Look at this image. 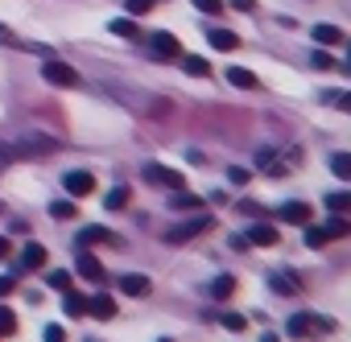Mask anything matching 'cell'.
I'll return each instance as SVG.
<instances>
[{
  "mask_svg": "<svg viewBox=\"0 0 351 342\" xmlns=\"http://www.w3.org/2000/svg\"><path fill=\"white\" fill-rule=\"evenodd\" d=\"M62 186H66L71 198H87L95 190V178L87 174V169H71V174H62Z\"/></svg>",
  "mask_w": 351,
  "mask_h": 342,
  "instance_id": "obj_6",
  "label": "cell"
},
{
  "mask_svg": "<svg viewBox=\"0 0 351 342\" xmlns=\"http://www.w3.org/2000/svg\"><path fill=\"white\" fill-rule=\"evenodd\" d=\"M277 215H281V219H285V223H298V227H306V223H310V219H314V211H310V207H306V202H285V207H281V211H277Z\"/></svg>",
  "mask_w": 351,
  "mask_h": 342,
  "instance_id": "obj_8",
  "label": "cell"
},
{
  "mask_svg": "<svg viewBox=\"0 0 351 342\" xmlns=\"http://www.w3.org/2000/svg\"><path fill=\"white\" fill-rule=\"evenodd\" d=\"M87 313H95L99 321H108V317H116V301L108 293H95V297H87Z\"/></svg>",
  "mask_w": 351,
  "mask_h": 342,
  "instance_id": "obj_10",
  "label": "cell"
},
{
  "mask_svg": "<svg viewBox=\"0 0 351 342\" xmlns=\"http://www.w3.org/2000/svg\"><path fill=\"white\" fill-rule=\"evenodd\" d=\"M211 293H215V297H232V293H236V280H232V276H219V280L211 285Z\"/></svg>",
  "mask_w": 351,
  "mask_h": 342,
  "instance_id": "obj_31",
  "label": "cell"
},
{
  "mask_svg": "<svg viewBox=\"0 0 351 342\" xmlns=\"http://www.w3.org/2000/svg\"><path fill=\"white\" fill-rule=\"evenodd\" d=\"M326 330H330V321H318L314 313H298V317H289V326H285L289 338H310V334H326Z\"/></svg>",
  "mask_w": 351,
  "mask_h": 342,
  "instance_id": "obj_5",
  "label": "cell"
},
{
  "mask_svg": "<svg viewBox=\"0 0 351 342\" xmlns=\"http://www.w3.org/2000/svg\"><path fill=\"white\" fill-rule=\"evenodd\" d=\"M322 231H326V239H343V235H351V223L347 219H330Z\"/></svg>",
  "mask_w": 351,
  "mask_h": 342,
  "instance_id": "obj_26",
  "label": "cell"
},
{
  "mask_svg": "<svg viewBox=\"0 0 351 342\" xmlns=\"http://www.w3.org/2000/svg\"><path fill=\"white\" fill-rule=\"evenodd\" d=\"M261 342H281V338H277V334H265V338H261Z\"/></svg>",
  "mask_w": 351,
  "mask_h": 342,
  "instance_id": "obj_42",
  "label": "cell"
},
{
  "mask_svg": "<svg viewBox=\"0 0 351 342\" xmlns=\"http://www.w3.org/2000/svg\"><path fill=\"white\" fill-rule=\"evenodd\" d=\"M46 264V248L42 244H25V252H21V272L25 268H42Z\"/></svg>",
  "mask_w": 351,
  "mask_h": 342,
  "instance_id": "obj_16",
  "label": "cell"
},
{
  "mask_svg": "<svg viewBox=\"0 0 351 342\" xmlns=\"http://www.w3.org/2000/svg\"><path fill=\"white\" fill-rule=\"evenodd\" d=\"M232 9H236V13H252V9H256V0H232Z\"/></svg>",
  "mask_w": 351,
  "mask_h": 342,
  "instance_id": "obj_39",
  "label": "cell"
},
{
  "mask_svg": "<svg viewBox=\"0 0 351 342\" xmlns=\"http://www.w3.org/2000/svg\"><path fill=\"white\" fill-rule=\"evenodd\" d=\"M120 293H128V297H145V293H149V276H141V272L120 276Z\"/></svg>",
  "mask_w": 351,
  "mask_h": 342,
  "instance_id": "obj_14",
  "label": "cell"
},
{
  "mask_svg": "<svg viewBox=\"0 0 351 342\" xmlns=\"http://www.w3.org/2000/svg\"><path fill=\"white\" fill-rule=\"evenodd\" d=\"M228 178H232V182H236V186H244V182H248V178H252V174H248V169H240V165H236V169H228Z\"/></svg>",
  "mask_w": 351,
  "mask_h": 342,
  "instance_id": "obj_37",
  "label": "cell"
},
{
  "mask_svg": "<svg viewBox=\"0 0 351 342\" xmlns=\"http://www.w3.org/2000/svg\"><path fill=\"white\" fill-rule=\"evenodd\" d=\"M322 99H326V103H335V107H351V95H347V91H326Z\"/></svg>",
  "mask_w": 351,
  "mask_h": 342,
  "instance_id": "obj_34",
  "label": "cell"
},
{
  "mask_svg": "<svg viewBox=\"0 0 351 342\" xmlns=\"http://www.w3.org/2000/svg\"><path fill=\"white\" fill-rule=\"evenodd\" d=\"M149 46H153L157 58H178V38H173V34H153Z\"/></svg>",
  "mask_w": 351,
  "mask_h": 342,
  "instance_id": "obj_11",
  "label": "cell"
},
{
  "mask_svg": "<svg viewBox=\"0 0 351 342\" xmlns=\"http://www.w3.org/2000/svg\"><path fill=\"white\" fill-rule=\"evenodd\" d=\"M244 239H248V244H256V248H273L281 235H277V227H273V223H256V227H252Z\"/></svg>",
  "mask_w": 351,
  "mask_h": 342,
  "instance_id": "obj_9",
  "label": "cell"
},
{
  "mask_svg": "<svg viewBox=\"0 0 351 342\" xmlns=\"http://www.w3.org/2000/svg\"><path fill=\"white\" fill-rule=\"evenodd\" d=\"M228 83H232V87H240V91H252V87H256V75H252V70H244V66H232V70H228Z\"/></svg>",
  "mask_w": 351,
  "mask_h": 342,
  "instance_id": "obj_17",
  "label": "cell"
},
{
  "mask_svg": "<svg viewBox=\"0 0 351 342\" xmlns=\"http://www.w3.org/2000/svg\"><path fill=\"white\" fill-rule=\"evenodd\" d=\"M157 342H173V338H157Z\"/></svg>",
  "mask_w": 351,
  "mask_h": 342,
  "instance_id": "obj_43",
  "label": "cell"
},
{
  "mask_svg": "<svg viewBox=\"0 0 351 342\" xmlns=\"http://www.w3.org/2000/svg\"><path fill=\"white\" fill-rule=\"evenodd\" d=\"M182 66H186V75H195V79H207V75H211V62H207V58H199V54H186V58H182Z\"/></svg>",
  "mask_w": 351,
  "mask_h": 342,
  "instance_id": "obj_19",
  "label": "cell"
},
{
  "mask_svg": "<svg viewBox=\"0 0 351 342\" xmlns=\"http://www.w3.org/2000/svg\"><path fill=\"white\" fill-rule=\"evenodd\" d=\"M223 326H228L232 334H240V330L248 326V317H244V313H223Z\"/></svg>",
  "mask_w": 351,
  "mask_h": 342,
  "instance_id": "obj_33",
  "label": "cell"
},
{
  "mask_svg": "<svg viewBox=\"0 0 351 342\" xmlns=\"http://www.w3.org/2000/svg\"><path fill=\"white\" fill-rule=\"evenodd\" d=\"M42 79H46L50 87H79V70H75V66H66V62H58V58H46Z\"/></svg>",
  "mask_w": 351,
  "mask_h": 342,
  "instance_id": "obj_3",
  "label": "cell"
},
{
  "mask_svg": "<svg viewBox=\"0 0 351 342\" xmlns=\"http://www.w3.org/2000/svg\"><path fill=\"white\" fill-rule=\"evenodd\" d=\"M17 289V276H0V297H9Z\"/></svg>",
  "mask_w": 351,
  "mask_h": 342,
  "instance_id": "obj_38",
  "label": "cell"
},
{
  "mask_svg": "<svg viewBox=\"0 0 351 342\" xmlns=\"http://www.w3.org/2000/svg\"><path fill=\"white\" fill-rule=\"evenodd\" d=\"M211 227H215V219H211V215H199V219H191V223H178V227H169V231H165V244H191V239L207 235Z\"/></svg>",
  "mask_w": 351,
  "mask_h": 342,
  "instance_id": "obj_1",
  "label": "cell"
},
{
  "mask_svg": "<svg viewBox=\"0 0 351 342\" xmlns=\"http://www.w3.org/2000/svg\"><path fill=\"white\" fill-rule=\"evenodd\" d=\"M108 29H112L116 38H141V29H136V21H132V17H116Z\"/></svg>",
  "mask_w": 351,
  "mask_h": 342,
  "instance_id": "obj_20",
  "label": "cell"
},
{
  "mask_svg": "<svg viewBox=\"0 0 351 342\" xmlns=\"http://www.w3.org/2000/svg\"><path fill=\"white\" fill-rule=\"evenodd\" d=\"M207 42H211L215 50H240V38H236L232 29H211V34H207Z\"/></svg>",
  "mask_w": 351,
  "mask_h": 342,
  "instance_id": "obj_15",
  "label": "cell"
},
{
  "mask_svg": "<svg viewBox=\"0 0 351 342\" xmlns=\"http://www.w3.org/2000/svg\"><path fill=\"white\" fill-rule=\"evenodd\" d=\"M75 268H79V276H87V280H104V264H99L91 252H79Z\"/></svg>",
  "mask_w": 351,
  "mask_h": 342,
  "instance_id": "obj_12",
  "label": "cell"
},
{
  "mask_svg": "<svg viewBox=\"0 0 351 342\" xmlns=\"http://www.w3.org/2000/svg\"><path fill=\"white\" fill-rule=\"evenodd\" d=\"M145 182H153V186H165V190H182V186H186V178L178 174V169L157 165V161H149V165H145Z\"/></svg>",
  "mask_w": 351,
  "mask_h": 342,
  "instance_id": "obj_2",
  "label": "cell"
},
{
  "mask_svg": "<svg viewBox=\"0 0 351 342\" xmlns=\"http://www.w3.org/2000/svg\"><path fill=\"white\" fill-rule=\"evenodd\" d=\"M326 207H330L335 215H343V211L351 207V194H347V190H335V194H326Z\"/></svg>",
  "mask_w": 351,
  "mask_h": 342,
  "instance_id": "obj_25",
  "label": "cell"
},
{
  "mask_svg": "<svg viewBox=\"0 0 351 342\" xmlns=\"http://www.w3.org/2000/svg\"><path fill=\"white\" fill-rule=\"evenodd\" d=\"M310 62H314L318 70H330V66H335V58H330V54H322V50H314V58H310Z\"/></svg>",
  "mask_w": 351,
  "mask_h": 342,
  "instance_id": "obj_35",
  "label": "cell"
},
{
  "mask_svg": "<svg viewBox=\"0 0 351 342\" xmlns=\"http://www.w3.org/2000/svg\"><path fill=\"white\" fill-rule=\"evenodd\" d=\"M273 293L293 297V293H298V276H289V272H273Z\"/></svg>",
  "mask_w": 351,
  "mask_h": 342,
  "instance_id": "obj_21",
  "label": "cell"
},
{
  "mask_svg": "<svg viewBox=\"0 0 351 342\" xmlns=\"http://www.w3.org/2000/svg\"><path fill=\"white\" fill-rule=\"evenodd\" d=\"M9 256H13V244H9L5 235H0V260H9Z\"/></svg>",
  "mask_w": 351,
  "mask_h": 342,
  "instance_id": "obj_41",
  "label": "cell"
},
{
  "mask_svg": "<svg viewBox=\"0 0 351 342\" xmlns=\"http://www.w3.org/2000/svg\"><path fill=\"white\" fill-rule=\"evenodd\" d=\"M322 244H330V239H326V231L306 223V248H322Z\"/></svg>",
  "mask_w": 351,
  "mask_h": 342,
  "instance_id": "obj_29",
  "label": "cell"
},
{
  "mask_svg": "<svg viewBox=\"0 0 351 342\" xmlns=\"http://www.w3.org/2000/svg\"><path fill=\"white\" fill-rule=\"evenodd\" d=\"M169 207H173V211H199V207H203V198H195L191 190H173Z\"/></svg>",
  "mask_w": 351,
  "mask_h": 342,
  "instance_id": "obj_18",
  "label": "cell"
},
{
  "mask_svg": "<svg viewBox=\"0 0 351 342\" xmlns=\"http://www.w3.org/2000/svg\"><path fill=\"white\" fill-rule=\"evenodd\" d=\"M79 244H83V248H91V244H120V235L108 231V227H99V223H91V227L79 231Z\"/></svg>",
  "mask_w": 351,
  "mask_h": 342,
  "instance_id": "obj_7",
  "label": "cell"
},
{
  "mask_svg": "<svg viewBox=\"0 0 351 342\" xmlns=\"http://www.w3.org/2000/svg\"><path fill=\"white\" fill-rule=\"evenodd\" d=\"M46 338L50 342H62V326H46Z\"/></svg>",
  "mask_w": 351,
  "mask_h": 342,
  "instance_id": "obj_40",
  "label": "cell"
},
{
  "mask_svg": "<svg viewBox=\"0 0 351 342\" xmlns=\"http://www.w3.org/2000/svg\"><path fill=\"white\" fill-rule=\"evenodd\" d=\"M330 169H335V178L351 182V157H347V153H335V157H330Z\"/></svg>",
  "mask_w": 351,
  "mask_h": 342,
  "instance_id": "obj_23",
  "label": "cell"
},
{
  "mask_svg": "<svg viewBox=\"0 0 351 342\" xmlns=\"http://www.w3.org/2000/svg\"><path fill=\"white\" fill-rule=\"evenodd\" d=\"M13 330H17V313L9 305H0V338H9Z\"/></svg>",
  "mask_w": 351,
  "mask_h": 342,
  "instance_id": "obj_24",
  "label": "cell"
},
{
  "mask_svg": "<svg viewBox=\"0 0 351 342\" xmlns=\"http://www.w3.org/2000/svg\"><path fill=\"white\" fill-rule=\"evenodd\" d=\"M314 42H318V46H343L347 34H343L339 25H314Z\"/></svg>",
  "mask_w": 351,
  "mask_h": 342,
  "instance_id": "obj_13",
  "label": "cell"
},
{
  "mask_svg": "<svg viewBox=\"0 0 351 342\" xmlns=\"http://www.w3.org/2000/svg\"><path fill=\"white\" fill-rule=\"evenodd\" d=\"M46 285L58 289V293H66L71 289V272H46Z\"/></svg>",
  "mask_w": 351,
  "mask_h": 342,
  "instance_id": "obj_30",
  "label": "cell"
},
{
  "mask_svg": "<svg viewBox=\"0 0 351 342\" xmlns=\"http://www.w3.org/2000/svg\"><path fill=\"white\" fill-rule=\"evenodd\" d=\"M50 215H54V219H75V202H66V198H62V202H54V207H50Z\"/></svg>",
  "mask_w": 351,
  "mask_h": 342,
  "instance_id": "obj_32",
  "label": "cell"
},
{
  "mask_svg": "<svg viewBox=\"0 0 351 342\" xmlns=\"http://www.w3.org/2000/svg\"><path fill=\"white\" fill-rule=\"evenodd\" d=\"M54 148H58L54 136H21V140L13 144V157H46V153H54Z\"/></svg>",
  "mask_w": 351,
  "mask_h": 342,
  "instance_id": "obj_4",
  "label": "cell"
},
{
  "mask_svg": "<svg viewBox=\"0 0 351 342\" xmlns=\"http://www.w3.org/2000/svg\"><path fill=\"white\" fill-rule=\"evenodd\" d=\"M124 202H128V186H116V190L104 198V207H108V211H120Z\"/></svg>",
  "mask_w": 351,
  "mask_h": 342,
  "instance_id": "obj_28",
  "label": "cell"
},
{
  "mask_svg": "<svg viewBox=\"0 0 351 342\" xmlns=\"http://www.w3.org/2000/svg\"><path fill=\"white\" fill-rule=\"evenodd\" d=\"M203 13H223V0H195Z\"/></svg>",
  "mask_w": 351,
  "mask_h": 342,
  "instance_id": "obj_36",
  "label": "cell"
},
{
  "mask_svg": "<svg viewBox=\"0 0 351 342\" xmlns=\"http://www.w3.org/2000/svg\"><path fill=\"white\" fill-rule=\"evenodd\" d=\"M124 9H128V17H149L153 0H124Z\"/></svg>",
  "mask_w": 351,
  "mask_h": 342,
  "instance_id": "obj_27",
  "label": "cell"
},
{
  "mask_svg": "<svg viewBox=\"0 0 351 342\" xmlns=\"http://www.w3.org/2000/svg\"><path fill=\"white\" fill-rule=\"evenodd\" d=\"M62 309H66V317H83V313H87V297H79V293L66 289V305H62Z\"/></svg>",
  "mask_w": 351,
  "mask_h": 342,
  "instance_id": "obj_22",
  "label": "cell"
}]
</instances>
